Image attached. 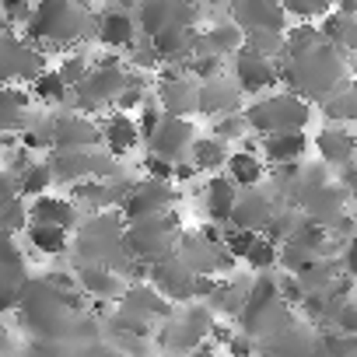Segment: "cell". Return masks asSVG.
<instances>
[{"label": "cell", "mask_w": 357, "mask_h": 357, "mask_svg": "<svg viewBox=\"0 0 357 357\" xmlns=\"http://www.w3.org/2000/svg\"><path fill=\"white\" fill-rule=\"evenodd\" d=\"M0 15L11 25H25L29 15H32V0H0Z\"/></svg>", "instance_id": "681fc988"}, {"label": "cell", "mask_w": 357, "mask_h": 357, "mask_svg": "<svg viewBox=\"0 0 357 357\" xmlns=\"http://www.w3.org/2000/svg\"><path fill=\"white\" fill-rule=\"evenodd\" d=\"M137 36V22L126 11H109L98 18V43L109 50H130Z\"/></svg>", "instance_id": "4316f807"}, {"label": "cell", "mask_w": 357, "mask_h": 357, "mask_svg": "<svg viewBox=\"0 0 357 357\" xmlns=\"http://www.w3.org/2000/svg\"><path fill=\"white\" fill-rule=\"evenodd\" d=\"M25 25H29V39L67 46L88 32V11L74 8L70 0H36Z\"/></svg>", "instance_id": "3957f363"}, {"label": "cell", "mask_w": 357, "mask_h": 357, "mask_svg": "<svg viewBox=\"0 0 357 357\" xmlns=\"http://www.w3.org/2000/svg\"><path fill=\"white\" fill-rule=\"evenodd\" d=\"M123 81H126V70L119 63V56H102L98 67H91L84 74V81L74 88L77 95V109L81 112H91V109H102L109 102H116V95L123 91Z\"/></svg>", "instance_id": "8992f818"}, {"label": "cell", "mask_w": 357, "mask_h": 357, "mask_svg": "<svg viewBox=\"0 0 357 357\" xmlns=\"http://www.w3.org/2000/svg\"><path fill=\"white\" fill-rule=\"evenodd\" d=\"M197 357H214V354H211V350H200V354H197Z\"/></svg>", "instance_id": "680465c9"}, {"label": "cell", "mask_w": 357, "mask_h": 357, "mask_svg": "<svg viewBox=\"0 0 357 357\" xmlns=\"http://www.w3.org/2000/svg\"><path fill=\"white\" fill-rule=\"evenodd\" d=\"M29 228V207L18 200H11L4 211H0V231H8V235H22Z\"/></svg>", "instance_id": "b9f144b4"}, {"label": "cell", "mask_w": 357, "mask_h": 357, "mask_svg": "<svg viewBox=\"0 0 357 357\" xmlns=\"http://www.w3.org/2000/svg\"><path fill=\"white\" fill-rule=\"evenodd\" d=\"M119 305L130 308V312H137V315H144V319L168 315V301L154 287H147V284H126V291L119 294Z\"/></svg>", "instance_id": "f546056e"}, {"label": "cell", "mask_w": 357, "mask_h": 357, "mask_svg": "<svg viewBox=\"0 0 357 357\" xmlns=\"http://www.w3.org/2000/svg\"><path fill=\"white\" fill-rule=\"evenodd\" d=\"M242 333L252 340H270L280 329L291 326V305H284L277 294H263V298H245L242 312H238Z\"/></svg>", "instance_id": "52a82bcc"}, {"label": "cell", "mask_w": 357, "mask_h": 357, "mask_svg": "<svg viewBox=\"0 0 357 357\" xmlns=\"http://www.w3.org/2000/svg\"><path fill=\"white\" fill-rule=\"evenodd\" d=\"M0 266H11V270L25 266V256L15 245V235H8V231H0Z\"/></svg>", "instance_id": "c3c4849f"}, {"label": "cell", "mask_w": 357, "mask_h": 357, "mask_svg": "<svg viewBox=\"0 0 357 357\" xmlns=\"http://www.w3.org/2000/svg\"><path fill=\"white\" fill-rule=\"evenodd\" d=\"M197 50V36L193 29H165L158 36H151V53L158 60H168V63H183L190 60Z\"/></svg>", "instance_id": "484cf974"}, {"label": "cell", "mask_w": 357, "mask_h": 357, "mask_svg": "<svg viewBox=\"0 0 357 357\" xmlns=\"http://www.w3.org/2000/svg\"><path fill=\"white\" fill-rule=\"evenodd\" d=\"M242 46L266 56V60H277L284 56V32H266V29H256V32H245L242 36Z\"/></svg>", "instance_id": "74e56055"}, {"label": "cell", "mask_w": 357, "mask_h": 357, "mask_svg": "<svg viewBox=\"0 0 357 357\" xmlns=\"http://www.w3.org/2000/svg\"><path fill=\"white\" fill-rule=\"evenodd\" d=\"M193 4H197V0H193Z\"/></svg>", "instance_id": "94428289"}, {"label": "cell", "mask_w": 357, "mask_h": 357, "mask_svg": "<svg viewBox=\"0 0 357 357\" xmlns=\"http://www.w3.org/2000/svg\"><path fill=\"white\" fill-rule=\"evenodd\" d=\"M200 172L190 165V161H175L172 165V183H190V178H197Z\"/></svg>", "instance_id": "11a10c76"}, {"label": "cell", "mask_w": 357, "mask_h": 357, "mask_svg": "<svg viewBox=\"0 0 357 357\" xmlns=\"http://www.w3.org/2000/svg\"><path fill=\"white\" fill-rule=\"evenodd\" d=\"M25 235H29L32 249L43 252V256H63L67 245H70V231H63L56 225H36V221H29Z\"/></svg>", "instance_id": "d6a6232c"}, {"label": "cell", "mask_w": 357, "mask_h": 357, "mask_svg": "<svg viewBox=\"0 0 357 357\" xmlns=\"http://www.w3.org/2000/svg\"><path fill=\"white\" fill-rule=\"evenodd\" d=\"M77 280H81V287H84L91 298H98V301H119V294L126 291V280H123L116 270L98 266V263H84V266L77 270Z\"/></svg>", "instance_id": "603a6c76"}, {"label": "cell", "mask_w": 357, "mask_h": 357, "mask_svg": "<svg viewBox=\"0 0 357 357\" xmlns=\"http://www.w3.org/2000/svg\"><path fill=\"white\" fill-rule=\"evenodd\" d=\"M322 43L319 29L312 22L305 25H294V29H284V56H294V53H305V50H315Z\"/></svg>", "instance_id": "f35d334b"}, {"label": "cell", "mask_w": 357, "mask_h": 357, "mask_svg": "<svg viewBox=\"0 0 357 357\" xmlns=\"http://www.w3.org/2000/svg\"><path fill=\"white\" fill-rule=\"evenodd\" d=\"M70 4H74V8H81V11H88V8H91V0H70Z\"/></svg>", "instance_id": "6f0895ef"}, {"label": "cell", "mask_w": 357, "mask_h": 357, "mask_svg": "<svg viewBox=\"0 0 357 357\" xmlns=\"http://www.w3.org/2000/svg\"><path fill=\"white\" fill-rule=\"evenodd\" d=\"M245 263L256 270V273H270V270H277V245L270 242V238H256V245L245 252Z\"/></svg>", "instance_id": "ab89813d"}, {"label": "cell", "mask_w": 357, "mask_h": 357, "mask_svg": "<svg viewBox=\"0 0 357 357\" xmlns=\"http://www.w3.org/2000/svg\"><path fill=\"white\" fill-rule=\"evenodd\" d=\"M29 221H36V225H56V228H63V231H74V228L81 225V211H77V204L67 200V197H50V193H43V197H32Z\"/></svg>", "instance_id": "d6986e66"}, {"label": "cell", "mask_w": 357, "mask_h": 357, "mask_svg": "<svg viewBox=\"0 0 357 357\" xmlns=\"http://www.w3.org/2000/svg\"><path fill=\"white\" fill-rule=\"evenodd\" d=\"M270 347V357H322V336H315L312 329H301V326H287L280 329L277 336L266 340Z\"/></svg>", "instance_id": "ffe728a7"}, {"label": "cell", "mask_w": 357, "mask_h": 357, "mask_svg": "<svg viewBox=\"0 0 357 357\" xmlns=\"http://www.w3.org/2000/svg\"><path fill=\"white\" fill-rule=\"evenodd\" d=\"M322 357H357V340L343 333L322 336Z\"/></svg>", "instance_id": "f6af8a7d"}, {"label": "cell", "mask_w": 357, "mask_h": 357, "mask_svg": "<svg viewBox=\"0 0 357 357\" xmlns=\"http://www.w3.org/2000/svg\"><path fill=\"white\" fill-rule=\"evenodd\" d=\"M175 242H178V221L172 218V211L130 221L123 228V252L133 263H154L158 256L175 252Z\"/></svg>", "instance_id": "277c9868"}, {"label": "cell", "mask_w": 357, "mask_h": 357, "mask_svg": "<svg viewBox=\"0 0 357 357\" xmlns=\"http://www.w3.org/2000/svg\"><path fill=\"white\" fill-rule=\"evenodd\" d=\"M98 144H102L98 123H91L84 112L53 119V151H91Z\"/></svg>", "instance_id": "9a60e30c"}, {"label": "cell", "mask_w": 357, "mask_h": 357, "mask_svg": "<svg viewBox=\"0 0 357 357\" xmlns=\"http://www.w3.org/2000/svg\"><path fill=\"white\" fill-rule=\"evenodd\" d=\"M280 8L291 11V15H301V18L308 22V18L326 15V11L333 8V0H280Z\"/></svg>", "instance_id": "bcb514c9"}, {"label": "cell", "mask_w": 357, "mask_h": 357, "mask_svg": "<svg viewBox=\"0 0 357 357\" xmlns=\"http://www.w3.org/2000/svg\"><path fill=\"white\" fill-rule=\"evenodd\" d=\"M231 56H235V63H231L235 67V84H238L242 95H263L277 84V63L273 60H266V56H259L245 46H238Z\"/></svg>", "instance_id": "4fadbf2b"}, {"label": "cell", "mask_w": 357, "mask_h": 357, "mask_svg": "<svg viewBox=\"0 0 357 357\" xmlns=\"http://www.w3.org/2000/svg\"><path fill=\"white\" fill-rule=\"evenodd\" d=\"M225 343H228L231 357H252V354H256V340H252V336H245L242 329H238V333H228V340H225Z\"/></svg>", "instance_id": "f5cc1de1"}, {"label": "cell", "mask_w": 357, "mask_h": 357, "mask_svg": "<svg viewBox=\"0 0 357 357\" xmlns=\"http://www.w3.org/2000/svg\"><path fill=\"white\" fill-rule=\"evenodd\" d=\"M319 263H322L319 252H312V249H305V245H298L291 238L277 245V266H284V273H291V277H305Z\"/></svg>", "instance_id": "836d02e7"}, {"label": "cell", "mask_w": 357, "mask_h": 357, "mask_svg": "<svg viewBox=\"0 0 357 357\" xmlns=\"http://www.w3.org/2000/svg\"><path fill=\"white\" fill-rule=\"evenodd\" d=\"M147 280H151V287L168 301H190L193 298V280H197V273L178 259L175 252H168V256H158L154 263H147V273H144Z\"/></svg>", "instance_id": "8fae6325"}, {"label": "cell", "mask_w": 357, "mask_h": 357, "mask_svg": "<svg viewBox=\"0 0 357 357\" xmlns=\"http://www.w3.org/2000/svg\"><path fill=\"white\" fill-rule=\"evenodd\" d=\"M225 168H228V178H231L238 190H252V186H259V183H263V175H266L263 158H259L256 151H245V147L235 151V154H228Z\"/></svg>", "instance_id": "83f0119b"}, {"label": "cell", "mask_w": 357, "mask_h": 357, "mask_svg": "<svg viewBox=\"0 0 357 357\" xmlns=\"http://www.w3.org/2000/svg\"><path fill=\"white\" fill-rule=\"evenodd\" d=\"M256 238H259V231H242V228H228V225H225L221 245H225V252H231L235 259H245V252L256 245Z\"/></svg>", "instance_id": "60d3db41"}, {"label": "cell", "mask_w": 357, "mask_h": 357, "mask_svg": "<svg viewBox=\"0 0 357 357\" xmlns=\"http://www.w3.org/2000/svg\"><path fill=\"white\" fill-rule=\"evenodd\" d=\"M343 77H347V56L329 43H319L315 50L284 56V63H277V81H284L291 95L305 102L333 95L336 88H343Z\"/></svg>", "instance_id": "6da1fadb"}, {"label": "cell", "mask_w": 357, "mask_h": 357, "mask_svg": "<svg viewBox=\"0 0 357 357\" xmlns=\"http://www.w3.org/2000/svg\"><path fill=\"white\" fill-rule=\"evenodd\" d=\"M197 15L193 0H137V25L147 39L165 29H193Z\"/></svg>", "instance_id": "ba28073f"}, {"label": "cell", "mask_w": 357, "mask_h": 357, "mask_svg": "<svg viewBox=\"0 0 357 357\" xmlns=\"http://www.w3.org/2000/svg\"><path fill=\"white\" fill-rule=\"evenodd\" d=\"M186 67H190V74L200 77V81L221 77V56H214V53H193V56L186 60Z\"/></svg>", "instance_id": "7bdbcfd3"}, {"label": "cell", "mask_w": 357, "mask_h": 357, "mask_svg": "<svg viewBox=\"0 0 357 357\" xmlns=\"http://www.w3.org/2000/svg\"><path fill=\"white\" fill-rule=\"evenodd\" d=\"M242 98L245 95L228 77H214V81L197 84V112H204V116H218V119L221 116H231V112L242 109Z\"/></svg>", "instance_id": "e0dca14e"}, {"label": "cell", "mask_w": 357, "mask_h": 357, "mask_svg": "<svg viewBox=\"0 0 357 357\" xmlns=\"http://www.w3.org/2000/svg\"><path fill=\"white\" fill-rule=\"evenodd\" d=\"M25 109H29V95L22 88L0 84V137L25 126Z\"/></svg>", "instance_id": "1f68e13d"}, {"label": "cell", "mask_w": 357, "mask_h": 357, "mask_svg": "<svg viewBox=\"0 0 357 357\" xmlns=\"http://www.w3.org/2000/svg\"><path fill=\"white\" fill-rule=\"evenodd\" d=\"M245 126L259 137H270V133H291V130H305L312 123V105L291 91L284 95H266V98H256L245 112Z\"/></svg>", "instance_id": "7a4b0ae2"}, {"label": "cell", "mask_w": 357, "mask_h": 357, "mask_svg": "<svg viewBox=\"0 0 357 357\" xmlns=\"http://www.w3.org/2000/svg\"><path fill=\"white\" fill-rule=\"evenodd\" d=\"M98 133H102V144L109 147V158H123V154H130V151L137 147V140H140L137 123H133L130 112H116V116H109V119L98 126Z\"/></svg>", "instance_id": "cb8c5ba5"}, {"label": "cell", "mask_w": 357, "mask_h": 357, "mask_svg": "<svg viewBox=\"0 0 357 357\" xmlns=\"http://www.w3.org/2000/svg\"><path fill=\"white\" fill-rule=\"evenodd\" d=\"M186 161H190L197 172L214 175V172H221V168H225V161H228V144H225V140H218V137H197V140L190 144Z\"/></svg>", "instance_id": "f1b7e54d"}, {"label": "cell", "mask_w": 357, "mask_h": 357, "mask_svg": "<svg viewBox=\"0 0 357 357\" xmlns=\"http://www.w3.org/2000/svg\"><path fill=\"white\" fill-rule=\"evenodd\" d=\"M144 172H147L151 183H172V165L161 161V158H154V154L144 158Z\"/></svg>", "instance_id": "816d5d0a"}, {"label": "cell", "mask_w": 357, "mask_h": 357, "mask_svg": "<svg viewBox=\"0 0 357 357\" xmlns=\"http://www.w3.org/2000/svg\"><path fill=\"white\" fill-rule=\"evenodd\" d=\"M39 70H46L43 67V56L29 43H22L15 36H0V84L32 81Z\"/></svg>", "instance_id": "5bb4252c"}, {"label": "cell", "mask_w": 357, "mask_h": 357, "mask_svg": "<svg viewBox=\"0 0 357 357\" xmlns=\"http://www.w3.org/2000/svg\"><path fill=\"white\" fill-rule=\"evenodd\" d=\"M235 200H238V186L231 183L228 175L214 172V175L207 178V186H204V207H207L211 225H221V228H225V225H228V218H231Z\"/></svg>", "instance_id": "44dd1931"}, {"label": "cell", "mask_w": 357, "mask_h": 357, "mask_svg": "<svg viewBox=\"0 0 357 357\" xmlns=\"http://www.w3.org/2000/svg\"><path fill=\"white\" fill-rule=\"evenodd\" d=\"M245 116L242 112H231V116H221L218 123H214V137L218 140H225V144H231V140H245Z\"/></svg>", "instance_id": "ee69618b"}, {"label": "cell", "mask_w": 357, "mask_h": 357, "mask_svg": "<svg viewBox=\"0 0 357 357\" xmlns=\"http://www.w3.org/2000/svg\"><path fill=\"white\" fill-rule=\"evenodd\" d=\"M15 183H18V197H43L53 186V172L46 161H32L22 175H15Z\"/></svg>", "instance_id": "e575fe53"}, {"label": "cell", "mask_w": 357, "mask_h": 357, "mask_svg": "<svg viewBox=\"0 0 357 357\" xmlns=\"http://www.w3.org/2000/svg\"><path fill=\"white\" fill-rule=\"evenodd\" d=\"M46 165L53 172V183H67V186L88 183V178H112L116 175V158L98 154V151H56Z\"/></svg>", "instance_id": "5b68a950"}, {"label": "cell", "mask_w": 357, "mask_h": 357, "mask_svg": "<svg viewBox=\"0 0 357 357\" xmlns=\"http://www.w3.org/2000/svg\"><path fill=\"white\" fill-rule=\"evenodd\" d=\"M67 84L60 81V74L56 70H39L36 77H32V95L43 102V105H60L63 98H67Z\"/></svg>", "instance_id": "8d00e7d4"}, {"label": "cell", "mask_w": 357, "mask_h": 357, "mask_svg": "<svg viewBox=\"0 0 357 357\" xmlns=\"http://www.w3.org/2000/svg\"><path fill=\"white\" fill-rule=\"evenodd\" d=\"M158 109H161V116L190 119L197 112V84L183 74H165L158 81Z\"/></svg>", "instance_id": "ac0fdd59"}, {"label": "cell", "mask_w": 357, "mask_h": 357, "mask_svg": "<svg viewBox=\"0 0 357 357\" xmlns=\"http://www.w3.org/2000/svg\"><path fill=\"white\" fill-rule=\"evenodd\" d=\"M322 112H326V119H329V123H336V126H347V123H354V116H357L354 91H350V88H336L333 95H326V102H322Z\"/></svg>", "instance_id": "d590c367"}, {"label": "cell", "mask_w": 357, "mask_h": 357, "mask_svg": "<svg viewBox=\"0 0 357 357\" xmlns=\"http://www.w3.org/2000/svg\"><path fill=\"white\" fill-rule=\"evenodd\" d=\"M158 119H161V109H158L154 102H144V105H140V116H133V123H137V133L147 140V137L154 133Z\"/></svg>", "instance_id": "f907efd6"}, {"label": "cell", "mask_w": 357, "mask_h": 357, "mask_svg": "<svg viewBox=\"0 0 357 357\" xmlns=\"http://www.w3.org/2000/svg\"><path fill=\"white\" fill-rule=\"evenodd\" d=\"M315 151H319V161H322L326 168H343V165L354 161V137H350L347 126H336V123H333V126L319 130Z\"/></svg>", "instance_id": "7402d4cb"}, {"label": "cell", "mask_w": 357, "mask_h": 357, "mask_svg": "<svg viewBox=\"0 0 357 357\" xmlns=\"http://www.w3.org/2000/svg\"><path fill=\"white\" fill-rule=\"evenodd\" d=\"M88 70H91V67H88V60H84V56H67V60L60 63V70H56V74H60V81H63L67 88H77V84L84 81V74H88Z\"/></svg>", "instance_id": "7dc6e473"}, {"label": "cell", "mask_w": 357, "mask_h": 357, "mask_svg": "<svg viewBox=\"0 0 357 357\" xmlns=\"http://www.w3.org/2000/svg\"><path fill=\"white\" fill-rule=\"evenodd\" d=\"M259 151L266 154L270 165H294L305 158L308 151V137L305 130H291V133H270L259 140Z\"/></svg>", "instance_id": "d4e9b609"}, {"label": "cell", "mask_w": 357, "mask_h": 357, "mask_svg": "<svg viewBox=\"0 0 357 357\" xmlns=\"http://www.w3.org/2000/svg\"><path fill=\"white\" fill-rule=\"evenodd\" d=\"M242 46V29L238 25H231V22H221V25H214L207 36H197V50L193 53H214V56H228V53H235Z\"/></svg>", "instance_id": "4dcf8cb0"}, {"label": "cell", "mask_w": 357, "mask_h": 357, "mask_svg": "<svg viewBox=\"0 0 357 357\" xmlns=\"http://www.w3.org/2000/svg\"><path fill=\"white\" fill-rule=\"evenodd\" d=\"M175 200H178V193L172 190V183H151V178L130 183L126 197L119 200V218H123V225H130V221H140L151 214H165V211H172Z\"/></svg>", "instance_id": "9c48e42d"}, {"label": "cell", "mask_w": 357, "mask_h": 357, "mask_svg": "<svg viewBox=\"0 0 357 357\" xmlns=\"http://www.w3.org/2000/svg\"><path fill=\"white\" fill-rule=\"evenodd\" d=\"M197 140V123L193 119H183V116H161L154 133L147 137V147L154 158L175 165V161H186L190 154V144Z\"/></svg>", "instance_id": "30bf717a"}, {"label": "cell", "mask_w": 357, "mask_h": 357, "mask_svg": "<svg viewBox=\"0 0 357 357\" xmlns=\"http://www.w3.org/2000/svg\"><path fill=\"white\" fill-rule=\"evenodd\" d=\"M231 8V25L245 32L266 29V32H284L287 25V11L280 8V0H228Z\"/></svg>", "instance_id": "7c38bea8"}, {"label": "cell", "mask_w": 357, "mask_h": 357, "mask_svg": "<svg viewBox=\"0 0 357 357\" xmlns=\"http://www.w3.org/2000/svg\"><path fill=\"white\" fill-rule=\"evenodd\" d=\"M11 200H18V183H15V175H0V211H4Z\"/></svg>", "instance_id": "db71d44e"}, {"label": "cell", "mask_w": 357, "mask_h": 357, "mask_svg": "<svg viewBox=\"0 0 357 357\" xmlns=\"http://www.w3.org/2000/svg\"><path fill=\"white\" fill-rule=\"evenodd\" d=\"M214 4H228V0H214Z\"/></svg>", "instance_id": "91938a15"}, {"label": "cell", "mask_w": 357, "mask_h": 357, "mask_svg": "<svg viewBox=\"0 0 357 357\" xmlns=\"http://www.w3.org/2000/svg\"><path fill=\"white\" fill-rule=\"evenodd\" d=\"M8 347H11V336H8L4 326H0V350H8Z\"/></svg>", "instance_id": "9f6ffc18"}, {"label": "cell", "mask_w": 357, "mask_h": 357, "mask_svg": "<svg viewBox=\"0 0 357 357\" xmlns=\"http://www.w3.org/2000/svg\"><path fill=\"white\" fill-rule=\"evenodd\" d=\"M277 214V204L273 197H266L259 186L238 193L235 207H231V218H228V228H242V231H263L270 225V218Z\"/></svg>", "instance_id": "2e32d148"}]
</instances>
